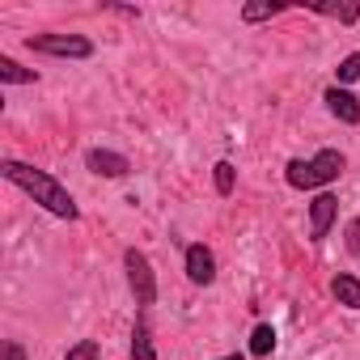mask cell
<instances>
[{
  "mask_svg": "<svg viewBox=\"0 0 360 360\" xmlns=\"http://www.w3.org/2000/svg\"><path fill=\"white\" fill-rule=\"evenodd\" d=\"M326 106H330L335 119H343V123H360V102H356L347 89H326Z\"/></svg>",
  "mask_w": 360,
  "mask_h": 360,
  "instance_id": "8",
  "label": "cell"
},
{
  "mask_svg": "<svg viewBox=\"0 0 360 360\" xmlns=\"http://www.w3.org/2000/svg\"><path fill=\"white\" fill-rule=\"evenodd\" d=\"M187 276H191L195 284H212V280H217V259H212L208 246H191V250H187Z\"/></svg>",
  "mask_w": 360,
  "mask_h": 360,
  "instance_id": "7",
  "label": "cell"
},
{
  "mask_svg": "<svg viewBox=\"0 0 360 360\" xmlns=\"http://www.w3.org/2000/svg\"><path fill=\"white\" fill-rule=\"evenodd\" d=\"M347 250H352V255H360V221H352V225H347Z\"/></svg>",
  "mask_w": 360,
  "mask_h": 360,
  "instance_id": "18",
  "label": "cell"
},
{
  "mask_svg": "<svg viewBox=\"0 0 360 360\" xmlns=\"http://www.w3.org/2000/svg\"><path fill=\"white\" fill-rule=\"evenodd\" d=\"M335 297H339V305L360 309V280L356 276H335Z\"/></svg>",
  "mask_w": 360,
  "mask_h": 360,
  "instance_id": "10",
  "label": "cell"
},
{
  "mask_svg": "<svg viewBox=\"0 0 360 360\" xmlns=\"http://www.w3.org/2000/svg\"><path fill=\"white\" fill-rule=\"evenodd\" d=\"M123 263H127V284H131V292H136V305H153V301H157V280H153L148 259H144L140 250H127Z\"/></svg>",
  "mask_w": 360,
  "mask_h": 360,
  "instance_id": "3",
  "label": "cell"
},
{
  "mask_svg": "<svg viewBox=\"0 0 360 360\" xmlns=\"http://www.w3.org/2000/svg\"><path fill=\"white\" fill-rule=\"evenodd\" d=\"M217 191H221V195H229V191H233V165H229V161H221V165H217Z\"/></svg>",
  "mask_w": 360,
  "mask_h": 360,
  "instance_id": "15",
  "label": "cell"
},
{
  "mask_svg": "<svg viewBox=\"0 0 360 360\" xmlns=\"http://www.w3.org/2000/svg\"><path fill=\"white\" fill-rule=\"evenodd\" d=\"M314 13H326V18H339V22H356L360 18L356 5H314Z\"/></svg>",
  "mask_w": 360,
  "mask_h": 360,
  "instance_id": "13",
  "label": "cell"
},
{
  "mask_svg": "<svg viewBox=\"0 0 360 360\" xmlns=\"http://www.w3.org/2000/svg\"><path fill=\"white\" fill-rule=\"evenodd\" d=\"M131 360H157V347H153V335L144 322L131 330Z\"/></svg>",
  "mask_w": 360,
  "mask_h": 360,
  "instance_id": "11",
  "label": "cell"
},
{
  "mask_svg": "<svg viewBox=\"0 0 360 360\" xmlns=\"http://www.w3.org/2000/svg\"><path fill=\"white\" fill-rule=\"evenodd\" d=\"M0 174H5L13 187H22L34 204H43L51 217L77 221V204H72V195L56 183L47 169H34V165H26V161H0Z\"/></svg>",
  "mask_w": 360,
  "mask_h": 360,
  "instance_id": "1",
  "label": "cell"
},
{
  "mask_svg": "<svg viewBox=\"0 0 360 360\" xmlns=\"http://www.w3.org/2000/svg\"><path fill=\"white\" fill-rule=\"evenodd\" d=\"M64 360H98V343H94V339H81Z\"/></svg>",
  "mask_w": 360,
  "mask_h": 360,
  "instance_id": "14",
  "label": "cell"
},
{
  "mask_svg": "<svg viewBox=\"0 0 360 360\" xmlns=\"http://www.w3.org/2000/svg\"><path fill=\"white\" fill-rule=\"evenodd\" d=\"M271 13H280V5H246V9H242L246 22H263V18H271Z\"/></svg>",
  "mask_w": 360,
  "mask_h": 360,
  "instance_id": "16",
  "label": "cell"
},
{
  "mask_svg": "<svg viewBox=\"0 0 360 360\" xmlns=\"http://www.w3.org/2000/svg\"><path fill=\"white\" fill-rule=\"evenodd\" d=\"M30 47H34V51H47V56H72V60L94 56V43L81 39V34H34Z\"/></svg>",
  "mask_w": 360,
  "mask_h": 360,
  "instance_id": "4",
  "label": "cell"
},
{
  "mask_svg": "<svg viewBox=\"0 0 360 360\" xmlns=\"http://www.w3.org/2000/svg\"><path fill=\"white\" fill-rule=\"evenodd\" d=\"M221 360H242V356H221Z\"/></svg>",
  "mask_w": 360,
  "mask_h": 360,
  "instance_id": "20",
  "label": "cell"
},
{
  "mask_svg": "<svg viewBox=\"0 0 360 360\" xmlns=\"http://www.w3.org/2000/svg\"><path fill=\"white\" fill-rule=\"evenodd\" d=\"M0 81H9V85H34L39 72H34V68H22L18 60L5 56V60H0Z\"/></svg>",
  "mask_w": 360,
  "mask_h": 360,
  "instance_id": "9",
  "label": "cell"
},
{
  "mask_svg": "<svg viewBox=\"0 0 360 360\" xmlns=\"http://www.w3.org/2000/svg\"><path fill=\"white\" fill-rule=\"evenodd\" d=\"M335 212H339V200H335V195H318V200L309 204V238H314V242H318V238H326V229H330Z\"/></svg>",
  "mask_w": 360,
  "mask_h": 360,
  "instance_id": "6",
  "label": "cell"
},
{
  "mask_svg": "<svg viewBox=\"0 0 360 360\" xmlns=\"http://www.w3.org/2000/svg\"><path fill=\"white\" fill-rule=\"evenodd\" d=\"M5 360H26V352H22V343H13V339H9V343H5Z\"/></svg>",
  "mask_w": 360,
  "mask_h": 360,
  "instance_id": "19",
  "label": "cell"
},
{
  "mask_svg": "<svg viewBox=\"0 0 360 360\" xmlns=\"http://www.w3.org/2000/svg\"><path fill=\"white\" fill-rule=\"evenodd\" d=\"M339 81H360V51L339 64Z\"/></svg>",
  "mask_w": 360,
  "mask_h": 360,
  "instance_id": "17",
  "label": "cell"
},
{
  "mask_svg": "<svg viewBox=\"0 0 360 360\" xmlns=\"http://www.w3.org/2000/svg\"><path fill=\"white\" fill-rule=\"evenodd\" d=\"M276 347V330L271 326H255V335H250V352L255 356H267Z\"/></svg>",
  "mask_w": 360,
  "mask_h": 360,
  "instance_id": "12",
  "label": "cell"
},
{
  "mask_svg": "<svg viewBox=\"0 0 360 360\" xmlns=\"http://www.w3.org/2000/svg\"><path fill=\"white\" fill-rule=\"evenodd\" d=\"M85 165H89L94 174H106V178H123V174L131 169V161H127L123 153H110V148H94V153L85 157Z\"/></svg>",
  "mask_w": 360,
  "mask_h": 360,
  "instance_id": "5",
  "label": "cell"
},
{
  "mask_svg": "<svg viewBox=\"0 0 360 360\" xmlns=\"http://www.w3.org/2000/svg\"><path fill=\"white\" fill-rule=\"evenodd\" d=\"M343 169V157L335 148H322L314 161H288V183L309 191V187H322V183H335Z\"/></svg>",
  "mask_w": 360,
  "mask_h": 360,
  "instance_id": "2",
  "label": "cell"
}]
</instances>
